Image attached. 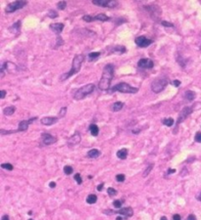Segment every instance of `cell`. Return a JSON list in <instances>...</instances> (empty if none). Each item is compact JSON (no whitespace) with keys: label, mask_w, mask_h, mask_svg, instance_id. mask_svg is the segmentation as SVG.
Masks as SVG:
<instances>
[{"label":"cell","mask_w":201,"mask_h":220,"mask_svg":"<svg viewBox=\"0 0 201 220\" xmlns=\"http://www.w3.org/2000/svg\"><path fill=\"white\" fill-rule=\"evenodd\" d=\"M113 76H114V67L111 64H108V65L105 66L103 68L101 78H100V81L99 83H98V88H99L100 90H107V89L110 87Z\"/></svg>","instance_id":"6da1fadb"},{"label":"cell","mask_w":201,"mask_h":220,"mask_svg":"<svg viewBox=\"0 0 201 220\" xmlns=\"http://www.w3.org/2000/svg\"><path fill=\"white\" fill-rule=\"evenodd\" d=\"M84 61V57L83 55H76L73 60V64H72V68L67 73H64L60 76V80H66L67 78H69L72 75L76 74L77 72H79L81 70V64Z\"/></svg>","instance_id":"7a4b0ae2"},{"label":"cell","mask_w":201,"mask_h":220,"mask_svg":"<svg viewBox=\"0 0 201 220\" xmlns=\"http://www.w3.org/2000/svg\"><path fill=\"white\" fill-rule=\"evenodd\" d=\"M94 88H95V85L92 83L86 84V85L79 88L74 94L75 100H81L83 99V98H85L86 96L89 95V94H91L94 91Z\"/></svg>","instance_id":"3957f363"},{"label":"cell","mask_w":201,"mask_h":220,"mask_svg":"<svg viewBox=\"0 0 201 220\" xmlns=\"http://www.w3.org/2000/svg\"><path fill=\"white\" fill-rule=\"evenodd\" d=\"M115 91H119V92L122 93H136L138 91V88L134 86H131L129 83H126V82H121V83L117 84L113 87L110 90V92H115Z\"/></svg>","instance_id":"277c9868"},{"label":"cell","mask_w":201,"mask_h":220,"mask_svg":"<svg viewBox=\"0 0 201 220\" xmlns=\"http://www.w3.org/2000/svg\"><path fill=\"white\" fill-rule=\"evenodd\" d=\"M167 84H168V79L165 78V77L155 79L151 84V90L154 93H159L164 90V88L167 86Z\"/></svg>","instance_id":"5b68a950"},{"label":"cell","mask_w":201,"mask_h":220,"mask_svg":"<svg viewBox=\"0 0 201 220\" xmlns=\"http://www.w3.org/2000/svg\"><path fill=\"white\" fill-rule=\"evenodd\" d=\"M28 1H14L12 3L8 4L7 7H6V12L7 13H13L15 11L19 10V9L24 8L25 6L27 5Z\"/></svg>","instance_id":"8992f818"},{"label":"cell","mask_w":201,"mask_h":220,"mask_svg":"<svg viewBox=\"0 0 201 220\" xmlns=\"http://www.w3.org/2000/svg\"><path fill=\"white\" fill-rule=\"evenodd\" d=\"M92 3L94 5L100 7H108V8H113V7L118 5V1H116V0H92Z\"/></svg>","instance_id":"52a82bcc"},{"label":"cell","mask_w":201,"mask_h":220,"mask_svg":"<svg viewBox=\"0 0 201 220\" xmlns=\"http://www.w3.org/2000/svg\"><path fill=\"white\" fill-rule=\"evenodd\" d=\"M191 113H192V108L191 107H184V109L180 111V114L179 118H178V121H177V125H179L180 122H182V121L186 120V118Z\"/></svg>","instance_id":"ba28073f"},{"label":"cell","mask_w":201,"mask_h":220,"mask_svg":"<svg viewBox=\"0 0 201 220\" xmlns=\"http://www.w3.org/2000/svg\"><path fill=\"white\" fill-rule=\"evenodd\" d=\"M153 41L151 39H148L146 38L145 36L141 35V36H138V37L136 38V44L138 45V47H141V48H145V47H148L150 44H152Z\"/></svg>","instance_id":"9c48e42d"},{"label":"cell","mask_w":201,"mask_h":220,"mask_svg":"<svg viewBox=\"0 0 201 220\" xmlns=\"http://www.w3.org/2000/svg\"><path fill=\"white\" fill-rule=\"evenodd\" d=\"M113 213H119V214L124 215L126 217H131L134 215V210H132V207H124L117 210V211H109L108 214H113Z\"/></svg>","instance_id":"30bf717a"},{"label":"cell","mask_w":201,"mask_h":220,"mask_svg":"<svg viewBox=\"0 0 201 220\" xmlns=\"http://www.w3.org/2000/svg\"><path fill=\"white\" fill-rule=\"evenodd\" d=\"M41 140L44 145H51V144H54L57 141V138L54 136H52V135L49 133H42Z\"/></svg>","instance_id":"8fae6325"},{"label":"cell","mask_w":201,"mask_h":220,"mask_svg":"<svg viewBox=\"0 0 201 220\" xmlns=\"http://www.w3.org/2000/svg\"><path fill=\"white\" fill-rule=\"evenodd\" d=\"M138 66L140 68H152L154 67V63L150 59H140L138 63Z\"/></svg>","instance_id":"7c38bea8"},{"label":"cell","mask_w":201,"mask_h":220,"mask_svg":"<svg viewBox=\"0 0 201 220\" xmlns=\"http://www.w3.org/2000/svg\"><path fill=\"white\" fill-rule=\"evenodd\" d=\"M35 120H36V118H29V120H22V121H20L18 131H26V130L28 129L29 125L31 124V122H33V121H35Z\"/></svg>","instance_id":"4fadbf2b"},{"label":"cell","mask_w":201,"mask_h":220,"mask_svg":"<svg viewBox=\"0 0 201 220\" xmlns=\"http://www.w3.org/2000/svg\"><path fill=\"white\" fill-rule=\"evenodd\" d=\"M79 142H81V134L77 132V133L72 135V136L69 138V140H68V145L69 146H75V145L79 144Z\"/></svg>","instance_id":"5bb4252c"},{"label":"cell","mask_w":201,"mask_h":220,"mask_svg":"<svg viewBox=\"0 0 201 220\" xmlns=\"http://www.w3.org/2000/svg\"><path fill=\"white\" fill-rule=\"evenodd\" d=\"M50 29H51L53 33L59 34V33H62V31L64 29V25L61 24V23H57V24H51V25H50Z\"/></svg>","instance_id":"9a60e30c"},{"label":"cell","mask_w":201,"mask_h":220,"mask_svg":"<svg viewBox=\"0 0 201 220\" xmlns=\"http://www.w3.org/2000/svg\"><path fill=\"white\" fill-rule=\"evenodd\" d=\"M58 121V118L54 116H47V118H41V123L43 125H52Z\"/></svg>","instance_id":"2e32d148"},{"label":"cell","mask_w":201,"mask_h":220,"mask_svg":"<svg viewBox=\"0 0 201 220\" xmlns=\"http://www.w3.org/2000/svg\"><path fill=\"white\" fill-rule=\"evenodd\" d=\"M99 156H100V151L97 150V149H91L87 153V157L89 158V159H96Z\"/></svg>","instance_id":"e0dca14e"},{"label":"cell","mask_w":201,"mask_h":220,"mask_svg":"<svg viewBox=\"0 0 201 220\" xmlns=\"http://www.w3.org/2000/svg\"><path fill=\"white\" fill-rule=\"evenodd\" d=\"M195 97H196L195 92H193V91H191V90H187V91H186V93H184V98L188 101H193L195 99Z\"/></svg>","instance_id":"ac0fdd59"},{"label":"cell","mask_w":201,"mask_h":220,"mask_svg":"<svg viewBox=\"0 0 201 220\" xmlns=\"http://www.w3.org/2000/svg\"><path fill=\"white\" fill-rule=\"evenodd\" d=\"M117 157L120 160H126L128 157V150L127 149H121L117 152Z\"/></svg>","instance_id":"d6986e66"},{"label":"cell","mask_w":201,"mask_h":220,"mask_svg":"<svg viewBox=\"0 0 201 220\" xmlns=\"http://www.w3.org/2000/svg\"><path fill=\"white\" fill-rule=\"evenodd\" d=\"M97 201V196L94 194H90L87 196V198H86V203H89V205H93V203H95Z\"/></svg>","instance_id":"ffe728a7"},{"label":"cell","mask_w":201,"mask_h":220,"mask_svg":"<svg viewBox=\"0 0 201 220\" xmlns=\"http://www.w3.org/2000/svg\"><path fill=\"white\" fill-rule=\"evenodd\" d=\"M15 111H16V108L14 106L7 107L3 110V114H5V116H12V114L15 113Z\"/></svg>","instance_id":"44dd1931"},{"label":"cell","mask_w":201,"mask_h":220,"mask_svg":"<svg viewBox=\"0 0 201 220\" xmlns=\"http://www.w3.org/2000/svg\"><path fill=\"white\" fill-rule=\"evenodd\" d=\"M99 56H100V52H92V53H89L87 55V60L89 62L95 61L97 60Z\"/></svg>","instance_id":"7402d4cb"},{"label":"cell","mask_w":201,"mask_h":220,"mask_svg":"<svg viewBox=\"0 0 201 220\" xmlns=\"http://www.w3.org/2000/svg\"><path fill=\"white\" fill-rule=\"evenodd\" d=\"M20 26H21V22H20V21H18V22H17V23H15V24L13 25V26L11 27L9 29H10L11 33H17L18 31H20Z\"/></svg>","instance_id":"603a6c76"},{"label":"cell","mask_w":201,"mask_h":220,"mask_svg":"<svg viewBox=\"0 0 201 220\" xmlns=\"http://www.w3.org/2000/svg\"><path fill=\"white\" fill-rule=\"evenodd\" d=\"M123 107H124V104H123L122 102H116V103H114L113 107H112V110H113V112H119L123 109Z\"/></svg>","instance_id":"cb8c5ba5"},{"label":"cell","mask_w":201,"mask_h":220,"mask_svg":"<svg viewBox=\"0 0 201 220\" xmlns=\"http://www.w3.org/2000/svg\"><path fill=\"white\" fill-rule=\"evenodd\" d=\"M89 130L92 136H97L98 133H99V129H98L96 124H91L89 126Z\"/></svg>","instance_id":"d4e9b609"},{"label":"cell","mask_w":201,"mask_h":220,"mask_svg":"<svg viewBox=\"0 0 201 220\" xmlns=\"http://www.w3.org/2000/svg\"><path fill=\"white\" fill-rule=\"evenodd\" d=\"M95 20L97 21H102V22H106V21H109L110 20V18L108 17V16H106L105 14H98L97 16H95Z\"/></svg>","instance_id":"484cf974"},{"label":"cell","mask_w":201,"mask_h":220,"mask_svg":"<svg viewBox=\"0 0 201 220\" xmlns=\"http://www.w3.org/2000/svg\"><path fill=\"white\" fill-rule=\"evenodd\" d=\"M162 122H163L165 125H167V126H173L175 121H174L172 118H164V120H162Z\"/></svg>","instance_id":"4316f807"},{"label":"cell","mask_w":201,"mask_h":220,"mask_svg":"<svg viewBox=\"0 0 201 220\" xmlns=\"http://www.w3.org/2000/svg\"><path fill=\"white\" fill-rule=\"evenodd\" d=\"M73 171H74V169H73V167L71 165H66L65 167H64V172H65V174H67V175L72 174Z\"/></svg>","instance_id":"83f0119b"},{"label":"cell","mask_w":201,"mask_h":220,"mask_svg":"<svg viewBox=\"0 0 201 220\" xmlns=\"http://www.w3.org/2000/svg\"><path fill=\"white\" fill-rule=\"evenodd\" d=\"M74 179L77 181V184H79V185H81V183H83V179H81V174H79V173L75 174Z\"/></svg>","instance_id":"f1b7e54d"},{"label":"cell","mask_w":201,"mask_h":220,"mask_svg":"<svg viewBox=\"0 0 201 220\" xmlns=\"http://www.w3.org/2000/svg\"><path fill=\"white\" fill-rule=\"evenodd\" d=\"M47 16H48L49 18H51V19H54V18L58 17V13L56 12V11L54 10H49L48 14H47Z\"/></svg>","instance_id":"f546056e"},{"label":"cell","mask_w":201,"mask_h":220,"mask_svg":"<svg viewBox=\"0 0 201 220\" xmlns=\"http://www.w3.org/2000/svg\"><path fill=\"white\" fill-rule=\"evenodd\" d=\"M1 167L4 169H7V170H13V168H14L11 164H2Z\"/></svg>","instance_id":"4dcf8cb0"},{"label":"cell","mask_w":201,"mask_h":220,"mask_svg":"<svg viewBox=\"0 0 201 220\" xmlns=\"http://www.w3.org/2000/svg\"><path fill=\"white\" fill-rule=\"evenodd\" d=\"M83 20L85 21V22H87V23H90V22H93V21H95V18L94 17H91V16L86 15V16H83Z\"/></svg>","instance_id":"1f68e13d"},{"label":"cell","mask_w":201,"mask_h":220,"mask_svg":"<svg viewBox=\"0 0 201 220\" xmlns=\"http://www.w3.org/2000/svg\"><path fill=\"white\" fill-rule=\"evenodd\" d=\"M107 193H108V195L110 197H113V196H115V195L117 194V191H116L114 188H108V190H107Z\"/></svg>","instance_id":"d6a6232c"},{"label":"cell","mask_w":201,"mask_h":220,"mask_svg":"<svg viewBox=\"0 0 201 220\" xmlns=\"http://www.w3.org/2000/svg\"><path fill=\"white\" fill-rule=\"evenodd\" d=\"M66 5H67L66 1H60L58 3V5H57V7H58L59 10H64V9L66 8Z\"/></svg>","instance_id":"836d02e7"},{"label":"cell","mask_w":201,"mask_h":220,"mask_svg":"<svg viewBox=\"0 0 201 220\" xmlns=\"http://www.w3.org/2000/svg\"><path fill=\"white\" fill-rule=\"evenodd\" d=\"M125 179L126 177L124 174H118V175H116V180H117L118 182H124Z\"/></svg>","instance_id":"e575fe53"},{"label":"cell","mask_w":201,"mask_h":220,"mask_svg":"<svg viewBox=\"0 0 201 220\" xmlns=\"http://www.w3.org/2000/svg\"><path fill=\"white\" fill-rule=\"evenodd\" d=\"M113 205L116 208H120L121 207H122V201H121L120 200H116L113 201Z\"/></svg>","instance_id":"d590c367"},{"label":"cell","mask_w":201,"mask_h":220,"mask_svg":"<svg viewBox=\"0 0 201 220\" xmlns=\"http://www.w3.org/2000/svg\"><path fill=\"white\" fill-rule=\"evenodd\" d=\"M194 140L197 142V143H201V132H197V133L195 134Z\"/></svg>","instance_id":"8d00e7d4"},{"label":"cell","mask_w":201,"mask_h":220,"mask_svg":"<svg viewBox=\"0 0 201 220\" xmlns=\"http://www.w3.org/2000/svg\"><path fill=\"white\" fill-rule=\"evenodd\" d=\"M152 167H153V164H150V166H148L147 168H146V170L144 171V173H143V176H144V177H145V176H147L148 173H149L150 171H151Z\"/></svg>","instance_id":"74e56055"},{"label":"cell","mask_w":201,"mask_h":220,"mask_svg":"<svg viewBox=\"0 0 201 220\" xmlns=\"http://www.w3.org/2000/svg\"><path fill=\"white\" fill-rule=\"evenodd\" d=\"M66 111H67V108L66 107H64V108H62V109L60 110V113H59V116H64L66 114Z\"/></svg>","instance_id":"f35d334b"},{"label":"cell","mask_w":201,"mask_h":220,"mask_svg":"<svg viewBox=\"0 0 201 220\" xmlns=\"http://www.w3.org/2000/svg\"><path fill=\"white\" fill-rule=\"evenodd\" d=\"M161 24L163 25L164 27H174L173 24H171V23H168V22H164V21L161 23Z\"/></svg>","instance_id":"ab89813d"},{"label":"cell","mask_w":201,"mask_h":220,"mask_svg":"<svg viewBox=\"0 0 201 220\" xmlns=\"http://www.w3.org/2000/svg\"><path fill=\"white\" fill-rule=\"evenodd\" d=\"M186 220H196V217L194 214H189L188 216H187Z\"/></svg>","instance_id":"60d3db41"},{"label":"cell","mask_w":201,"mask_h":220,"mask_svg":"<svg viewBox=\"0 0 201 220\" xmlns=\"http://www.w3.org/2000/svg\"><path fill=\"white\" fill-rule=\"evenodd\" d=\"M173 220H182V217L180 214H175L173 215Z\"/></svg>","instance_id":"b9f144b4"},{"label":"cell","mask_w":201,"mask_h":220,"mask_svg":"<svg viewBox=\"0 0 201 220\" xmlns=\"http://www.w3.org/2000/svg\"><path fill=\"white\" fill-rule=\"evenodd\" d=\"M173 84H174V85H175L176 87H178L179 85H180V80H177V79H176V80H173Z\"/></svg>","instance_id":"7bdbcfd3"},{"label":"cell","mask_w":201,"mask_h":220,"mask_svg":"<svg viewBox=\"0 0 201 220\" xmlns=\"http://www.w3.org/2000/svg\"><path fill=\"white\" fill-rule=\"evenodd\" d=\"M0 93H1V96H0V98H1V99H4V98H5V96H6V91L5 90H1V92H0Z\"/></svg>","instance_id":"ee69618b"},{"label":"cell","mask_w":201,"mask_h":220,"mask_svg":"<svg viewBox=\"0 0 201 220\" xmlns=\"http://www.w3.org/2000/svg\"><path fill=\"white\" fill-rule=\"evenodd\" d=\"M103 187H104V184H103V183H102V184H99V185L97 186V190H98V191H102Z\"/></svg>","instance_id":"f6af8a7d"},{"label":"cell","mask_w":201,"mask_h":220,"mask_svg":"<svg viewBox=\"0 0 201 220\" xmlns=\"http://www.w3.org/2000/svg\"><path fill=\"white\" fill-rule=\"evenodd\" d=\"M1 220H10V217H9L7 214H5V215H3V216H2Z\"/></svg>","instance_id":"bcb514c9"},{"label":"cell","mask_w":201,"mask_h":220,"mask_svg":"<svg viewBox=\"0 0 201 220\" xmlns=\"http://www.w3.org/2000/svg\"><path fill=\"white\" fill-rule=\"evenodd\" d=\"M176 172V169H172V168H169L168 172H167V174H172V173H175Z\"/></svg>","instance_id":"7dc6e473"},{"label":"cell","mask_w":201,"mask_h":220,"mask_svg":"<svg viewBox=\"0 0 201 220\" xmlns=\"http://www.w3.org/2000/svg\"><path fill=\"white\" fill-rule=\"evenodd\" d=\"M49 187L50 188H55L56 187V183L55 182H50L49 183Z\"/></svg>","instance_id":"c3c4849f"},{"label":"cell","mask_w":201,"mask_h":220,"mask_svg":"<svg viewBox=\"0 0 201 220\" xmlns=\"http://www.w3.org/2000/svg\"><path fill=\"white\" fill-rule=\"evenodd\" d=\"M196 199H197L198 201H201V192H199V193L197 194V196H196Z\"/></svg>","instance_id":"681fc988"},{"label":"cell","mask_w":201,"mask_h":220,"mask_svg":"<svg viewBox=\"0 0 201 220\" xmlns=\"http://www.w3.org/2000/svg\"><path fill=\"white\" fill-rule=\"evenodd\" d=\"M160 220H168V219H167L165 216H163V217H161V219H160Z\"/></svg>","instance_id":"f907efd6"},{"label":"cell","mask_w":201,"mask_h":220,"mask_svg":"<svg viewBox=\"0 0 201 220\" xmlns=\"http://www.w3.org/2000/svg\"><path fill=\"white\" fill-rule=\"evenodd\" d=\"M29 220H33V219H29Z\"/></svg>","instance_id":"816d5d0a"}]
</instances>
